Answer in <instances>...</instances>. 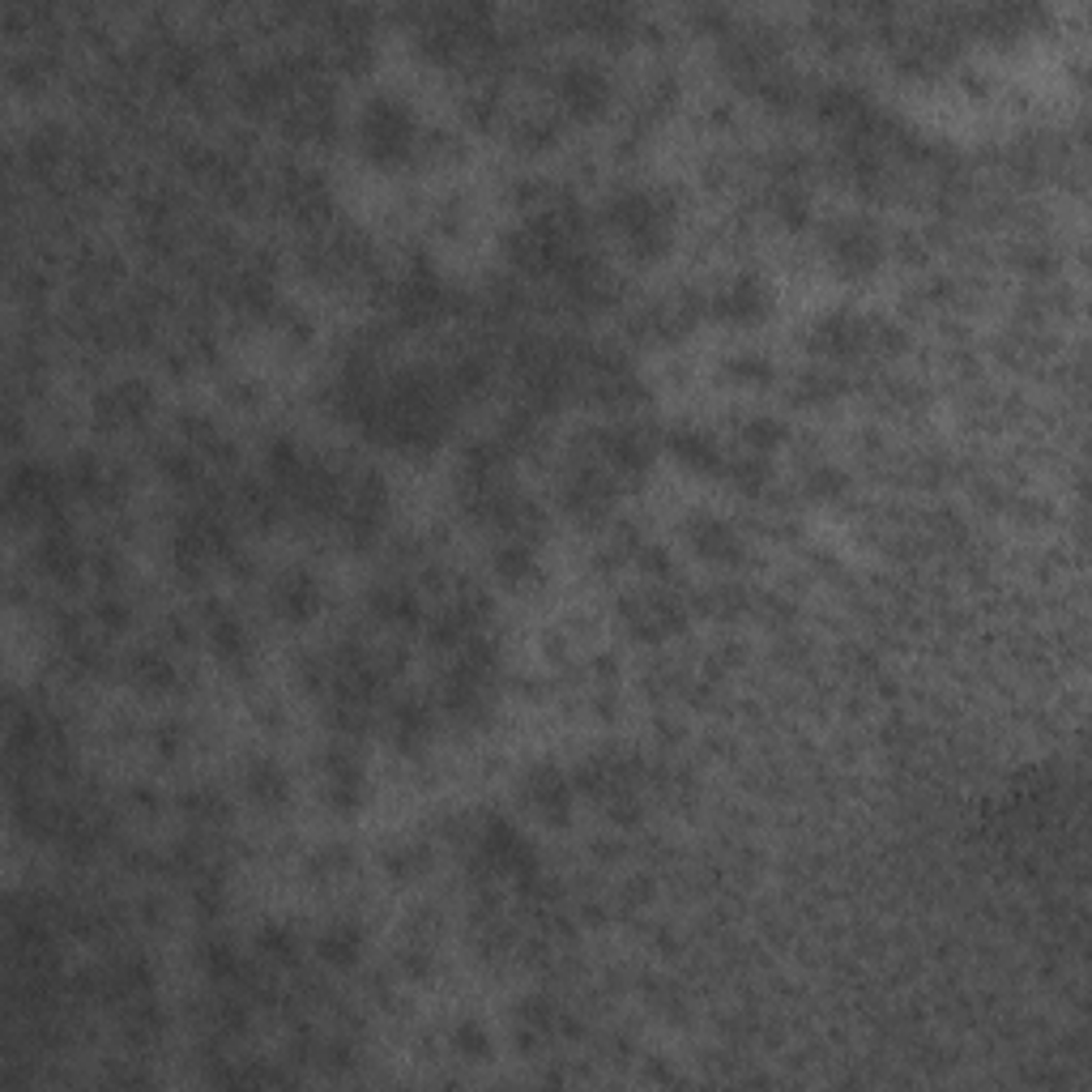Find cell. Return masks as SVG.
Returning <instances> with one entry per match:
<instances>
[{
	"label": "cell",
	"instance_id": "1",
	"mask_svg": "<svg viewBox=\"0 0 1092 1092\" xmlns=\"http://www.w3.org/2000/svg\"><path fill=\"white\" fill-rule=\"evenodd\" d=\"M610 218L623 227V235H628V243L636 247V253H653V247L666 243V218L670 213L653 193H623L615 201Z\"/></svg>",
	"mask_w": 1092,
	"mask_h": 1092
},
{
	"label": "cell",
	"instance_id": "2",
	"mask_svg": "<svg viewBox=\"0 0 1092 1092\" xmlns=\"http://www.w3.org/2000/svg\"><path fill=\"white\" fill-rule=\"evenodd\" d=\"M363 141H367L371 159H380V163L401 159V154L410 150V115H405L397 103H389V99L371 103V111L363 120Z\"/></svg>",
	"mask_w": 1092,
	"mask_h": 1092
},
{
	"label": "cell",
	"instance_id": "3",
	"mask_svg": "<svg viewBox=\"0 0 1092 1092\" xmlns=\"http://www.w3.org/2000/svg\"><path fill=\"white\" fill-rule=\"evenodd\" d=\"M832 253H836V261L846 265V269L862 273V269H870V265L880 261V239H875V231L862 227V223H846V227L832 235Z\"/></svg>",
	"mask_w": 1092,
	"mask_h": 1092
},
{
	"label": "cell",
	"instance_id": "4",
	"mask_svg": "<svg viewBox=\"0 0 1092 1092\" xmlns=\"http://www.w3.org/2000/svg\"><path fill=\"white\" fill-rule=\"evenodd\" d=\"M564 99L576 111H598L606 103V81H602V73L589 69V65H572L564 73Z\"/></svg>",
	"mask_w": 1092,
	"mask_h": 1092
},
{
	"label": "cell",
	"instance_id": "5",
	"mask_svg": "<svg viewBox=\"0 0 1092 1092\" xmlns=\"http://www.w3.org/2000/svg\"><path fill=\"white\" fill-rule=\"evenodd\" d=\"M764 303H768V295L756 277H738V283L726 287V295H722V311L730 321H756L764 311Z\"/></svg>",
	"mask_w": 1092,
	"mask_h": 1092
},
{
	"label": "cell",
	"instance_id": "6",
	"mask_svg": "<svg viewBox=\"0 0 1092 1092\" xmlns=\"http://www.w3.org/2000/svg\"><path fill=\"white\" fill-rule=\"evenodd\" d=\"M692 542L704 551V555H713V559H730L734 555V529L726 525V521H713V517H700V521H692Z\"/></svg>",
	"mask_w": 1092,
	"mask_h": 1092
},
{
	"label": "cell",
	"instance_id": "7",
	"mask_svg": "<svg viewBox=\"0 0 1092 1092\" xmlns=\"http://www.w3.org/2000/svg\"><path fill=\"white\" fill-rule=\"evenodd\" d=\"M277 606L287 610V619L311 615V606H317V585H311V576H303V572L287 576L283 585H277Z\"/></svg>",
	"mask_w": 1092,
	"mask_h": 1092
},
{
	"label": "cell",
	"instance_id": "8",
	"mask_svg": "<svg viewBox=\"0 0 1092 1092\" xmlns=\"http://www.w3.org/2000/svg\"><path fill=\"white\" fill-rule=\"evenodd\" d=\"M816 337L824 341V351H832V355H850V351H858V341H862V325L850 321V317H828V321L820 325Z\"/></svg>",
	"mask_w": 1092,
	"mask_h": 1092
},
{
	"label": "cell",
	"instance_id": "9",
	"mask_svg": "<svg viewBox=\"0 0 1092 1092\" xmlns=\"http://www.w3.org/2000/svg\"><path fill=\"white\" fill-rule=\"evenodd\" d=\"M359 948H363V939H359L355 926H333V930L321 934V956L329 964H355Z\"/></svg>",
	"mask_w": 1092,
	"mask_h": 1092
},
{
	"label": "cell",
	"instance_id": "10",
	"mask_svg": "<svg viewBox=\"0 0 1092 1092\" xmlns=\"http://www.w3.org/2000/svg\"><path fill=\"white\" fill-rule=\"evenodd\" d=\"M534 802L547 810V816H555V820L568 816V786L559 782V772H538L534 776Z\"/></svg>",
	"mask_w": 1092,
	"mask_h": 1092
},
{
	"label": "cell",
	"instance_id": "11",
	"mask_svg": "<svg viewBox=\"0 0 1092 1092\" xmlns=\"http://www.w3.org/2000/svg\"><path fill=\"white\" fill-rule=\"evenodd\" d=\"M674 453L688 461V465H696V470H708V465H717V444L708 440V435H700V431H679L674 435Z\"/></svg>",
	"mask_w": 1092,
	"mask_h": 1092
},
{
	"label": "cell",
	"instance_id": "12",
	"mask_svg": "<svg viewBox=\"0 0 1092 1092\" xmlns=\"http://www.w3.org/2000/svg\"><path fill=\"white\" fill-rule=\"evenodd\" d=\"M247 782H253V794L261 802H277L287 794V776H283V768H273V764H257L253 772H247Z\"/></svg>",
	"mask_w": 1092,
	"mask_h": 1092
},
{
	"label": "cell",
	"instance_id": "13",
	"mask_svg": "<svg viewBox=\"0 0 1092 1092\" xmlns=\"http://www.w3.org/2000/svg\"><path fill=\"white\" fill-rule=\"evenodd\" d=\"M495 564H499V572H504L508 581H525L529 572H534V555H529V547L517 542V547H508L504 555H499Z\"/></svg>",
	"mask_w": 1092,
	"mask_h": 1092
},
{
	"label": "cell",
	"instance_id": "14",
	"mask_svg": "<svg viewBox=\"0 0 1092 1092\" xmlns=\"http://www.w3.org/2000/svg\"><path fill=\"white\" fill-rule=\"evenodd\" d=\"M742 435H747V444H752V449H772L776 440H782V427L768 423V419H756Z\"/></svg>",
	"mask_w": 1092,
	"mask_h": 1092
},
{
	"label": "cell",
	"instance_id": "15",
	"mask_svg": "<svg viewBox=\"0 0 1092 1092\" xmlns=\"http://www.w3.org/2000/svg\"><path fill=\"white\" fill-rule=\"evenodd\" d=\"M261 948H265L269 956H277V960H291V956H295V939H291L287 930H265V934H261Z\"/></svg>",
	"mask_w": 1092,
	"mask_h": 1092
},
{
	"label": "cell",
	"instance_id": "16",
	"mask_svg": "<svg viewBox=\"0 0 1092 1092\" xmlns=\"http://www.w3.org/2000/svg\"><path fill=\"white\" fill-rule=\"evenodd\" d=\"M457 1046H461L465 1054H483V1050H487L483 1028H478V1024H461V1028H457Z\"/></svg>",
	"mask_w": 1092,
	"mask_h": 1092
}]
</instances>
